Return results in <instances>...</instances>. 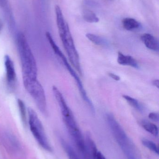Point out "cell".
<instances>
[{
	"label": "cell",
	"mask_w": 159,
	"mask_h": 159,
	"mask_svg": "<svg viewBox=\"0 0 159 159\" xmlns=\"http://www.w3.org/2000/svg\"><path fill=\"white\" fill-rule=\"evenodd\" d=\"M122 97L132 107H133L140 112H143V107L138 100H136L135 98L129 96V95H126V94L123 95Z\"/></svg>",
	"instance_id": "cell-17"
},
{
	"label": "cell",
	"mask_w": 159,
	"mask_h": 159,
	"mask_svg": "<svg viewBox=\"0 0 159 159\" xmlns=\"http://www.w3.org/2000/svg\"><path fill=\"white\" fill-rule=\"evenodd\" d=\"M141 40L147 48L155 52H159L158 41L153 35L150 34H144L141 36Z\"/></svg>",
	"instance_id": "cell-9"
},
{
	"label": "cell",
	"mask_w": 159,
	"mask_h": 159,
	"mask_svg": "<svg viewBox=\"0 0 159 159\" xmlns=\"http://www.w3.org/2000/svg\"><path fill=\"white\" fill-rule=\"evenodd\" d=\"M123 28L128 31H134L139 30L142 27L141 23L132 18H125L122 21Z\"/></svg>",
	"instance_id": "cell-12"
},
{
	"label": "cell",
	"mask_w": 159,
	"mask_h": 159,
	"mask_svg": "<svg viewBox=\"0 0 159 159\" xmlns=\"http://www.w3.org/2000/svg\"><path fill=\"white\" fill-rule=\"evenodd\" d=\"M86 36L91 42L97 45L102 47H107L109 45V42L103 37L91 33L87 34Z\"/></svg>",
	"instance_id": "cell-15"
},
{
	"label": "cell",
	"mask_w": 159,
	"mask_h": 159,
	"mask_svg": "<svg viewBox=\"0 0 159 159\" xmlns=\"http://www.w3.org/2000/svg\"><path fill=\"white\" fill-rule=\"evenodd\" d=\"M2 138V143L5 142L4 144L8 146V148H10V149H14L15 150L17 149L18 144L15 138L11 134L7 133H3Z\"/></svg>",
	"instance_id": "cell-14"
},
{
	"label": "cell",
	"mask_w": 159,
	"mask_h": 159,
	"mask_svg": "<svg viewBox=\"0 0 159 159\" xmlns=\"http://www.w3.org/2000/svg\"><path fill=\"white\" fill-rule=\"evenodd\" d=\"M83 18L87 22L89 23H97L99 21V19L96 14L91 10L84 9L82 11Z\"/></svg>",
	"instance_id": "cell-16"
},
{
	"label": "cell",
	"mask_w": 159,
	"mask_h": 159,
	"mask_svg": "<svg viewBox=\"0 0 159 159\" xmlns=\"http://www.w3.org/2000/svg\"><path fill=\"white\" fill-rule=\"evenodd\" d=\"M86 143L89 154L91 159H106L102 153L98 150L96 144L89 134L87 135Z\"/></svg>",
	"instance_id": "cell-10"
},
{
	"label": "cell",
	"mask_w": 159,
	"mask_h": 159,
	"mask_svg": "<svg viewBox=\"0 0 159 159\" xmlns=\"http://www.w3.org/2000/svg\"><path fill=\"white\" fill-rule=\"evenodd\" d=\"M152 84L155 87H157V89L159 88V81L158 79L154 80L152 81Z\"/></svg>",
	"instance_id": "cell-23"
},
{
	"label": "cell",
	"mask_w": 159,
	"mask_h": 159,
	"mask_svg": "<svg viewBox=\"0 0 159 159\" xmlns=\"http://www.w3.org/2000/svg\"><path fill=\"white\" fill-rule=\"evenodd\" d=\"M142 143L144 146L145 147L150 151L154 152L157 155H159V148L158 146L154 142L147 139H143L142 140Z\"/></svg>",
	"instance_id": "cell-19"
},
{
	"label": "cell",
	"mask_w": 159,
	"mask_h": 159,
	"mask_svg": "<svg viewBox=\"0 0 159 159\" xmlns=\"http://www.w3.org/2000/svg\"><path fill=\"white\" fill-rule=\"evenodd\" d=\"M58 103L60 108L63 122L77 147L84 159H90L86 141L76 121L72 112L64 99L59 100Z\"/></svg>",
	"instance_id": "cell-2"
},
{
	"label": "cell",
	"mask_w": 159,
	"mask_h": 159,
	"mask_svg": "<svg viewBox=\"0 0 159 159\" xmlns=\"http://www.w3.org/2000/svg\"><path fill=\"white\" fill-rule=\"evenodd\" d=\"M46 36L47 40H48L54 53L63 62L65 68L68 70L70 74L73 77L74 79L75 80L76 83L77 88H78V90H79L80 95L82 96V99H83L84 102H85L86 103L87 105L89 107L90 109L91 110V112L94 114L95 113V108H94V106H93V104H92V102H91L90 99L88 97L87 94V92L84 89L81 80L79 78L73 69H72V66L69 64V62L67 61V59L65 57V56L63 55V52H62L56 44V43H55V41H54L53 38H52V36H51V34L49 32H47L46 34Z\"/></svg>",
	"instance_id": "cell-5"
},
{
	"label": "cell",
	"mask_w": 159,
	"mask_h": 159,
	"mask_svg": "<svg viewBox=\"0 0 159 159\" xmlns=\"http://www.w3.org/2000/svg\"><path fill=\"white\" fill-rule=\"evenodd\" d=\"M16 44L21 64L22 79H37L36 61L26 37L22 33H19L17 35Z\"/></svg>",
	"instance_id": "cell-3"
},
{
	"label": "cell",
	"mask_w": 159,
	"mask_h": 159,
	"mask_svg": "<svg viewBox=\"0 0 159 159\" xmlns=\"http://www.w3.org/2000/svg\"><path fill=\"white\" fill-rule=\"evenodd\" d=\"M55 13L59 34L63 48L71 64L78 74L82 75L79 55L76 48L70 28L64 20L62 11L59 6L56 5L55 7Z\"/></svg>",
	"instance_id": "cell-1"
},
{
	"label": "cell",
	"mask_w": 159,
	"mask_h": 159,
	"mask_svg": "<svg viewBox=\"0 0 159 159\" xmlns=\"http://www.w3.org/2000/svg\"><path fill=\"white\" fill-rule=\"evenodd\" d=\"M4 64L7 83L10 89H14L16 82V74L14 62L7 55L5 57Z\"/></svg>",
	"instance_id": "cell-8"
},
{
	"label": "cell",
	"mask_w": 159,
	"mask_h": 159,
	"mask_svg": "<svg viewBox=\"0 0 159 159\" xmlns=\"http://www.w3.org/2000/svg\"><path fill=\"white\" fill-rule=\"evenodd\" d=\"M62 144L63 147V149L65 150L69 159H80L77 155L72 148L65 141L62 140Z\"/></svg>",
	"instance_id": "cell-18"
},
{
	"label": "cell",
	"mask_w": 159,
	"mask_h": 159,
	"mask_svg": "<svg viewBox=\"0 0 159 159\" xmlns=\"http://www.w3.org/2000/svg\"><path fill=\"white\" fill-rule=\"evenodd\" d=\"M3 27V23L2 22L1 20H0V33H1V31H2V29Z\"/></svg>",
	"instance_id": "cell-24"
},
{
	"label": "cell",
	"mask_w": 159,
	"mask_h": 159,
	"mask_svg": "<svg viewBox=\"0 0 159 159\" xmlns=\"http://www.w3.org/2000/svg\"><path fill=\"white\" fill-rule=\"evenodd\" d=\"M24 88L30 95L42 113H47L46 98L44 90L41 83L36 79H22Z\"/></svg>",
	"instance_id": "cell-7"
},
{
	"label": "cell",
	"mask_w": 159,
	"mask_h": 159,
	"mask_svg": "<svg viewBox=\"0 0 159 159\" xmlns=\"http://www.w3.org/2000/svg\"><path fill=\"white\" fill-rule=\"evenodd\" d=\"M28 122L30 129L39 145L44 150L52 152V148L49 142L44 129L35 111L29 107L28 109Z\"/></svg>",
	"instance_id": "cell-6"
},
{
	"label": "cell",
	"mask_w": 159,
	"mask_h": 159,
	"mask_svg": "<svg viewBox=\"0 0 159 159\" xmlns=\"http://www.w3.org/2000/svg\"><path fill=\"white\" fill-rule=\"evenodd\" d=\"M142 127L147 132L155 137H158L159 134L158 128L156 124L147 120H143L141 121Z\"/></svg>",
	"instance_id": "cell-13"
},
{
	"label": "cell",
	"mask_w": 159,
	"mask_h": 159,
	"mask_svg": "<svg viewBox=\"0 0 159 159\" xmlns=\"http://www.w3.org/2000/svg\"><path fill=\"white\" fill-rule=\"evenodd\" d=\"M148 118L154 122H158L159 120V115L158 113L152 112L148 115Z\"/></svg>",
	"instance_id": "cell-21"
},
{
	"label": "cell",
	"mask_w": 159,
	"mask_h": 159,
	"mask_svg": "<svg viewBox=\"0 0 159 159\" xmlns=\"http://www.w3.org/2000/svg\"><path fill=\"white\" fill-rule=\"evenodd\" d=\"M17 103L21 119L23 123H26V120H27V117H26V115H27L26 111H26V107L23 101L21 99L18 100Z\"/></svg>",
	"instance_id": "cell-20"
},
{
	"label": "cell",
	"mask_w": 159,
	"mask_h": 159,
	"mask_svg": "<svg viewBox=\"0 0 159 159\" xmlns=\"http://www.w3.org/2000/svg\"><path fill=\"white\" fill-rule=\"evenodd\" d=\"M106 121L116 142L128 159H140L136 147L121 125L111 113L106 116Z\"/></svg>",
	"instance_id": "cell-4"
},
{
	"label": "cell",
	"mask_w": 159,
	"mask_h": 159,
	"mask_svg": "<svg viewBox=\"0 0 159 159\" xmlns=\"http://www.w3.org/2000/svg\"><path fill=\"white\" fill-rule=\"evenodd\" d=\"M108 75H109V77H111V78L114 79V80H116V81H119V80H120V77L119 75H116L115 74L110 72L108 73Z\"/></svg>",
	"instance_id": "cell-22"
},
{
	"label": "cell",
	"mask_w": 159,
	"mask_h": 159,
	"mask_svg": "<svg viewBox=\"0 0 159 159\" xmlns=\"http://www.w3.org/2000/svg\"><path fill=\"white\" fill-rule=\"evenodd\" d=\"M117 61L119 64L123 66H129L135 69H139V65L137 61L130 56H126L121 52H118Z\"/></svg>",
	"instance_id": "cell-11"
}]
</instances>
